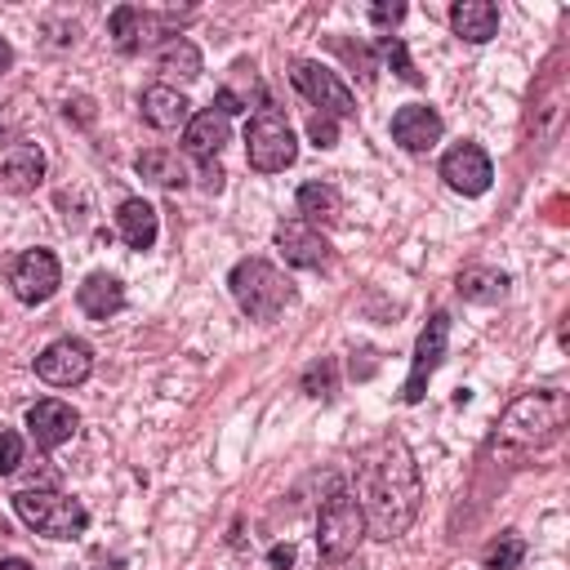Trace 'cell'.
Segmentation results:
<instances>
[{
    "label": "cell",
    "mask_w": 570,
    "mask_h": 570,
    "mask_svg": "<svg viewBox=\"0 0 570 570\" xmlns=\"http://www.w3.org/2000/svg\"><path fill=\"white\" fill-rule=\"evenodd\" d=\"M352 494L374 539H401L414 525L419 503H423V481H419V463L410 445L401 436H383L379 445H370L356 459Z\"/></svg>",
    "instance_id": "obj_1"
},
{
    "label": "cell",
    "mask_w": 570,
    "mask_h": 570,
    "mask_svg": "<svg viewBox=\"0 0 570 570\" xmlns=\"http://www.w3.org/2000/svg\"><path fill=\"white\" fill-rule=\"evenodd\" d=\"M227 285H232L236 307H240L245 316H254V321H276V316L294 303L289 276H285L281 267H272L267 258H240V263L232 267Z\"/></svg>",
    "instance_id": "obj_2"
},
{
    "label": "cell",
    "mask_w": 570,
    "mask_h": 570,
    "mask_svg": "<svg viewBox=\"0 0 570 570\" xmlns=\"http://www.w3.org/2000/svg\"><path fill=\"white\" fill-rule=\"evenodd\" d=\"M566 423V396L561 392H525L517 396L499 419V441L517 450L548 445Z\"/></svg>",
    "instance_id": "obj_3"
},
{
    "label": "cell",
    "mask_w": 570,
    "mask_h": 570,
    "mask_svg": "<svg viewBox=\"0 0 570 570\" xmlns=\"http://www.w3.org/2000/svg\"><path fill=\"white\" fill-rule=\"evenodd\" d=\"M13 512L45 539H76L89 525V512L80 499L62 494V490H18L13 494Z\"/></svg>",
    "instance_id": "obj_4"
},
{
    "label": "cell",
    "mask_w": 570,
    "mask_h": 570,
    "mask_svg": "<svg viewBox=\"0 0 570 570\" xmlns=\"http://www.w3.org/2000/svg\"><path fill=\"white\" fill-rule=\"evenodd\" d=\"M365 539V517H361V503L352 490H334L321 512H316V548L330 566L347 561L356 552V543Z\"/></svg>",
    "instance_id": "obj_5"
},
{
    "label": "cell",
    "mask_w": 570,
    "mask_h": 570,
    "mask_svg": "<svg viewBox=\"0 0 570 570\" xmlns=\"http://www.w3.org/2000/svg\"><path fill=\"white\" fill-rule=\"evenodd\" d=\"M245 156L258 174H276V169H289L294 156H298V138L294 129L285 125L281 111H258L249 125H245Z\"/></svg>",
    "instance_id": "obj_6"
},
{
    "label": "cell",
    "mask_w": 570,
    "mask_h": 570,
    "mask_svg": "<svg viewBox=\"0 0 570 570\" xmlns=\"http://www.w3.org/2000/svg\"><path fill=\"white\" fill-rule=\"evenodd\" d=\"M289 80H294V89L312 102V107H321L325 116H334V120H347V116H356V94L338 80V71H330L325 62H294V71H289Z\"/></svg>",
    "instance_id": "obj_7"
},
{
    "label": "cell",
    "mask_w": 570,
    "mask_h": 570,
    "mask_svg": "<svg viewBox=\"0 0 570 570\" xmlns=\"http://www.w3.org/2000/svg\"><path fill=\"white\" fill-rule=\"evenodd\" d=\"M62 285V267L53 258V249H22L13 263H9V289L18 303L36 307V303H49Z\"/></svg>",
    "instance_id": "obj_8"
},
{
    "label": "cell",
    "mask_w": 570,
    "mask_h": 570,
    "mask_svg": "<svg viewBox=\"0 0 570 570\" xmlns=\"http://www.w3.org/2000/svg\"><path fill=\"white\" fill-rule=\"evenodd\" d=\"M445 343H450V316H445V312H432L428 325L419 330L414 361H410V379H405V387H401V401H405V405H419V401H423L428 379H432L436 365L445 361Z\"/></svg>",
    "instance_id": "obj_9"
},
{
    "label": "cell",
    "mask_w": 570,
    "mask_h": 570,
    "mask_svg": "<svg viewBox=\"0 0 570 570\" xmlns=\"http://www.w3.org/2000/svg\"><path fill=\"white\" fill-rule=\"evenodd\" d=\"M89 370H94V352H89V343L85 338H53L40 356H36V374L49 383V387H76V383H85L89 379Z\"/></svg>",
    "instance_id": "obj_10"
},
{
    "label": "cell",
    "mask_w": 570,
    "mask_h": 570,
    "mask_svg": "<svg viewBox=\"0 0 570 570\" xmlns=\"http://www.w3.org/2000/svg\"><path fill=\"white\" fill-rule=\"evenodd\" d=\"M272 240H276V249L285 254V263H294V267L325 272V267L334 263L330 240H325L316 227H307L303 218H281V223H276V232H272Z\"/></svg>",
    "instance_id": "obj_11"
},
{
    "label": "cell",
    "mask_w": 570,
    "mask_h": 570,
    "mask_svg": "<svg viewBox=\"0 0 570 570\" xmlns=\"http://www.w3.org/2000/svg\"><path fill=\"white\" fill-rule=\"evenodd\" d=\"M441 178L459 196H481L490 187V178H494V165L476 142H459V147H450L441 156Z\"/></svg>",
    "instance_id": "obj_12"
},
{
    "label": "cell",
    "mask_w": 570,
    "mask_h": 570,
    "mask_svg": "<svg viewBox=\"0 0 570 570\" xmlns=\"http://www.w3.org/2000/svg\"><path fill=\"white\" fill-rule=\"evenodd\" d=\"M76 428H80V414L58 396H45V401H36L27 410V432H31V441L40 450H58L62 441L76 436Z\"/></svg>",
    "instance_id": "obj_13"
},
{
    "label": "cell",
    "mask_w": 570,
    "mask_h": 570,
    "mask_svg": "<svg viewBox=\"0 0 570 570\" xmlns=\"http://www.w3.org/2000/svg\"><path fill=\"white\" fill-rule=\"evenodd\" d=\"M441 134H445V125L428 102H405L392 111V138L405 151H432L441 142Z\"/></svg>",
    "instance_id": "obj_14"
},
{
    "label": "cell",
    "mask_w": 570,
    "mask_h": 570,
    "mask_svg": "<svg viewBox=\"0 0 570 570\" xmlns=\"http://www.w3.org/2000/svg\"><path fill=\"white\" fill-rule=\"evenodd\" d=\"M227 134H232V120H227L218 107H205V111H196V116L183 125V151L196 156V160H214V156L223 151Z\"/></svg>",
    "instance_id": "obj_15"
},
{
    "label": "cell",
    "mask_w": 570,
    "mask_h": 570,
    "mask_svg": "<svg viewBox=\"0 0 570 570\" xmlns=\"http://www.w3.org/2000/svg\"><path fill=\"white\" fill-rule=\"evenodd\" d=\"M138 107H142V120H147L151 129H165V134H169V129H183V125L191 120V102H187L174 85H147Z\"/></svg>",
    "instance_id": "obj_16"
},
{
    "label": "cell",
    "mask_w": 570,
    "mask_h": 570,
    "mask_svg": "<svg viewBox=\"0 0 570 570\" xmlns=\"http://www.w3.org/2000/svg\"><path fill=\"white\" fill-rule=\"evenodd\" d=\"M45 178V151L36 142H13L0 160V187L4 191H31Z\"/></svg>",
    "instance_id": "obj_17"
},
{
    "label": "cell",
    "mask_w": 570,
    "mask_h": 570,
    "mask_svg": "<svg viewBox=\"0 0 570 570\" xmlns=\"http://www.w3.org/2000/svg\"><path fill=\"white\" fill-rule=\"evenodd\" d=\"M116 232H120V240H125L129 249H151L156 236H160V218H156V209H151L142 196H129V200H120V209H116Z\"/></svg>",
    "instance_id": "obj_18"
},
{
    "label": "cell",
    "mask_w": 570,
    "mask_h": 570,
    "mask_svg": "<svg viewBox=\"0 0 570 570\" xmlns=\"http://www.w3.org/2000/svg\"><path fill=\"white\" fill-rule=\"evenodd\" d=\"M76 303H80L85 316L107 321V316H116V312L125 307V285H120L111 272H89V276L80 281V289H76Z\"/></svg>",
    "instance_id": "obj_19"
},
{
    "label": "cell",
    "mask_w": 570,
    "mask_h": 570,
    "mask_svg": "<svg viewBox=\"0 0 570 570\" xmlns=\"http://www.w3.org/2000/svg\"><path fill=\"white\" fill-rule=\"evenodd\" d=\"M450 31L468 45H485L499 31V9L490 0H454L450 9Z\"/></svg>",
    "instance_id": "obj_20"
},
{
    "label": "cell",
    "mask_w": 570,
    "mask_h": 570,
    "mask_svg": "<svg viewBox=\"0 0 570 570\" xmlns=\"http://www.w3.org/2000/svg\"><path fill=\"white\" fill-rule=\"evenodd\" d=\"M107 31H111V45L120 53H138V49H147L156 40V18L142 13V9H134V4H120V9H111Z\"/></svg>",
    "instance_id": "obj_21"
},
{
    "label": "cell",
    "mask_w": 570,
    "mask_h": 570,
    "mask_svg": "<svg viewBox=\"0 0 570 570\" xmlns=\"http://www.w3.org/2000/svg\"><path fill=\"white\" fill-rule=\"evenodd\" d=\"M298 214H303V223L307 227H334L338 218H343V196H338V187H330V183H303L298 187Z\"/></svg>",
    "instance_id": "obj_22"
},
{
    "label": "cell",
    "mask_w": 570,
    "mask_h": 570,
    "mask_svg": "<svg viewBox=\"0 0 570 570\" xmlns=\"http://www.w3.org/2000/svg\"><path fill=\"white\" fill-rule=\"evenodd\" d=\"M134 169H138L147 183H156V187H169V191L187 187V165H183V156H178L174 147H147V151H138Z\"/></svg>",
    "instance_id": "obj_23"
},
{
    "label": "cell",
    "mask_w": 570,
    "mask_h": 570,
    "mask_svg": "<svg viewBox=\"0 0 570 570\" xmlns=\"http://www.w3.org/2000/svg\"><path fill=\"white\" fill-rule=\"evenodd\" d=\"M156 67H160L165 80L191 85V80L200 76V49H196L187 36H169V40L160 45V53H156Z\"/></svg>",
    "instance_id": "obj_24"
},
{
    "label": "cell",
    "mask_w": 570,
    "mask_h": 570,
    "mask_svg": "<svg viewBox=\"0 0 570 570\" xmlns=\"http://www.w3.org/2000/svg\"><path fill=\"white\" fill-rule=\"evenodd\" d=\"M459 294L468 298V303H481V307H490V303H503L508 298V276L499 272V267H463L459 272Z\"/></svg>",
    "instance_id": "obj_25"
},
{
    "label": "cell",
    "mask_w": 570,
    "mask_h": 570,
    "mask_svg": "<svg viewBox=\"0 0 570 570\" xmlns=\"http://www.w3.org/2000/svg\"><path fill=\"white\" fill-rule=\"evenodd\" d=\"M521 557H525L521 534H517V530H503V534L485 548V570H517V566H521Z\"/></svg>",
    "instance_id": "obj_26"
},
{
    "label": "cell",
    "mask_w": 570,
    "mask_h": 570,
    "mask_svg": "<svg viewBox=\"0 0 570 570\" xmlns=\"http://www.w3.org/2000/svg\"><path fill=\"white\" fill-rule=\"evenodd\" d=\"M379 45H383V62H387V67H392V71H396L405 85H419V80H423V76L414 71V62H410V49H405V40H401V36H383Z\"/></svg>",
    "instance_id": "obj_27"
},
{
    "label": "cell",
    "mask_w": 570,
    "mask_h": 570,
    "mask_svg": "<svg viewBox=\"0 0 570 570\" xmlns=\"http://www.w3.org/2000/svg\"><path fill=\"white\" fill-rule=\"evenodd\" d=\"M303 387H307V396H334V361L321 356V361L303 374Z\"/></svg>",
    "instance_id": "obj_28"
},
{
    "label": "cell",
    "mask_w": 570,
    "mask_h": 570,
    "mask_svg": "<svg viewBox=\"0 0 570 570\" xmlns=\"http://www.w3.org/2000/svg\"><path fill=\"white\" fill-rule=\"evenodd\" d=\"M307 138H312L316 147H334V142H338V120L325 116V111H312V120H307Z\"/></svg>",
    "instance_id": "obj_29"
},
{
    "label": "cell",
    "mask_w": 570,
    "mask_h": 570,
    "mask_svg": "<svg viewBox=\"0 0 570 570\" xmlns=\"http://www.w3.org/2000/svg\"><path fill=\"white\" fill-rule=\"evenodd\" d=\"M18 463H22V436L18 432H0V476L18 472Z\"/></svg>",
    "instance_id": "obj_30"
},
{
    "label": "cell",
    "mask_w": 570,
    "mask_h": 570,
    "mask_svg": "<svg viewBox=\"0 0 570 570\" xmlns=\"http://www.w3.org/2000/svg\"><path fill=\"white\" fill-rule=\"evenodd\" d=\"M370 18L374 27H396L405 18V4H370Z\"/></svg>",
    "instance_id": "obj_31"
},
{
    "label": "cell",
    "mask_w": 570,
    "mask_h": 570,
    "mask_svg": "<svg viewBox=\"0 0 570 570\" xmlns=\"http://www.w3.org/2000/svg\"><path fill=\"white\" fill-rule=\"evenodd\" d=\"M200 187H205V191H218V187H223V169H218V160H205V169H200Z\"/></svg>",
    "instance_id": "obj_32"
},
{
    "label": "cell",
    "mask_w": 570,
    "mask_h": 570,
    "mask_svg": "<svg viewBox=\"0 0 570 570\" xmlns=\"http://www.w3.org/2000/svg\"><path fill=\"white\" fill-rule=\"evenodd\" d=\"M267 561H272V566H276V570H285V566H289V561H294V548H289V543H276V548H272V552H267Z\"/></svg>",
    "instance_id": "obj_33"
},
{
    "label": "cell",
    "mask_w": 570,
    "mask_h": 570,
    "mask_svg": "<svg viewBox=\"0 0 570 570\" xmlns=\"http://www.w3.org/2000/svg\"><path fill=\"white\" fill-rule=\"evenodd\" d=\"M9 67H13V45H9L4 36H0V76H4Z\"/></svg>",
    "instance_id": "obj_34"
},
{
    "label": "cell",
    "mask_w": 570,
    "mask_h": 570,
    "mask_svg": "<svg viewBox=\"0 0 570 570\" xmlns=\"http://www.w3.org/2000/svg\"><path fill=\"white\" fill-rule=\"evenodd\" d=\"M0 570H36V566H31V561H22V557H4V561H0Z\"/></svg>",
    "instance_id": "obj_35"
}]
</instances>
